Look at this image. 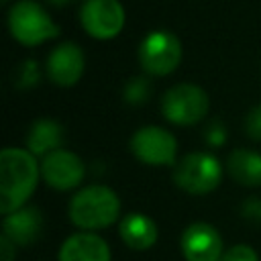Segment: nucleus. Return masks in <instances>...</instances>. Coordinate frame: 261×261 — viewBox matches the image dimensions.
<instances>
[{"mask_svg":"<svg viewBox=\"0 0 261 261\" xmlns=\"http://www.w3.org/2000/svg\"><path fill=\"white\" fill-rule=\"evenodd\" d=\"M245 133L253 141H261V104L253 106L245 116Z\"/></svg>","mask_w":261,"mask_h":261,"instance_id":"obj_21","label":"nucleus"},{"mask_svg":"<svg viewBox=\"0 0 261 261\" xmlns=\"http://www.w3.org/2000/svg\"><path fill=\"white\" fill-rule=\"evenodd\" d=\"M139 63L147 75H169L181 63V41L169 31H151L139 45Z\"/></svg>","mask_w":261,"mask_h":261,"instance_id":"obj_6","label":"nucleus"},{"mask_svg":"<svg viewBox=\"0 0 261 261\" xmlns=\"http://www.w3.org/2000/svg\"><path fill=\"white\" fill-rule=\"evenodd\" d=\"M8 31L24 47H37L59 35V27L35 0H18L8 10Z\"/></svg>","mask_w":261,"mask_h":261,"instance_id":"obj_4","label":"nucleus"},{"mask_svg":"<svg viewBox=\"0 0 261 261\" xmlns=\"http://www.w3.org/2000/svg\"><path fill=\"white\" fill-rule=\"evenodd\" d=\"M84 175H86V165L82 157L69 149L61 147L41 157V179L57 192H69L80 188Z\"/></svg>","mask_w":261,"mask_h":261,"instance_id":"obj_9","label":"nucleus"},{"mask_svg":"<svg viewBox=\"0 0 261 261\" xmlns=\"http://www.w3.org/2000/svg\"><path fill=\"white\" fill-rule=\"evenodd\" d=\"M151 98V82L145 75L130 77L122 88V100L128 106H141Z\"/></svg>","mask_w":261,"mask_h":261,"instance_id":"obj_17","label":"nucleus"},{"mask_svg":"<svg viewBox=\"0 0 261 261\" xmlns=\"http://www.w3.org/2000/svg\"><path fill=\"white\" fill-rule=\"evenodd\" d=\"M47 4H51V6H65V4H69L71 0H45Z\"/></svg>","mask_w":261,"mask_h":261,"instance_id":"obj_24","label":"nucleus"},{"mask_svg":"<svg viewBox=\"0 0 261 261\" xmlns=\"http://www.w3.org/2000/svg\"><path fill=\"white\" fill-rule=\"evenodd\" d=\"M110 245L90 230H80L69 234L57 253V261H110Z\"/></svg>","mask_w":261,"mask_h":261,"instance_id":"obj_12","label":"nucleus"},{"mask_svg":"<svg viewBox=\"0 0 261 261\" xmlns=\"http://www.w3.org/2000/svg\"><path fill=\"white\" fill-rule=\"evenodd\" d=\"M120 198L118 194L104 184H90L80 188L67 206L69 220L80 230L98 232L112 226L120 216Z\"/></svg>","mask_w":261,"mask_h":261,"instance_id":"obj_2","label":"nucleus"},{"mask_svg":"<svg viewBox=\"0 0 261 261\" xmlns=\"http://www.w3.org/2000/svg\"><path fill=\"white\" fill-rule=\"evenodd\" d=\"M118 234L122 243L133 251H147L159 239L155 220L143 212H128L118 222Z\"/></svg>","mask_w":261,"mask_h":261,"instance_id":"obj_14","label":"nucleus"},{"mask_svg":"<svg viewBox=\"0 0 261 261\" xmlns=\"http://www.w3.org/2000/svg\"><path fill=\"white\" fill-rule=\"evenodd\" d=\"M39 82H41L39 63H37L35 59H24V61L18 65V69H16V77H14L16 88L29 90V88H35Z\"/></svg>","mask_w":261,"mask_h":261,"instance_id":"obj_18","label":"nucleus"},{"mask_svg":"<svg viewBox=\"0 0 261 261\" xmlns=\"http://www.w3.org/2000/svg\"><path fill=\"white\" fill-rule=\"evenodd\" d=\"M63 126L53 118H39L29 126L27 133V147L35 157H45L63 145Z\"/></svg>","mask_w":261,"mask_h":261,"instance_id":"obj_16","label":"nucleus"},{"mask_svg":"<svg viewBox=\"0 0 261 261\" xmlns=\"http://www.w3.org/2000/svg\"><path fill=\"white\" fill-rule=\"evenodd\" d=\"M128 149L145 165L163 167L177 163V139L163 126L147 124L133 133L128 141Z\"/></svg>","mask_w":261,"mask_h":261,"instance_id":"obj_7","label":"nucleus"},{"mask_svg":"<svg viewBox=\"0 0 261 261\" xmlns=\"http://www.w3.org/2000/svg\"><path fill=\"white\" fill-rule=\"evenodd\" d=\"M210 98L204 88L196 84H175L165 90L161 98V114L167 122L177 126H192L206 118Z\"/></svg>","mask_w":261,"mask_h":261,"instance_id":"obj_5","label":"nucleus"},{"mask_svg":"<svg viewBox=\"0 0 261 261\" xmlns=\"http://www.w3.org/2000/svg\"><path fill=\"white\" fill-rule=\"evenodd\" d=\"M84 69H86L84 51L73 41H63V43L55 45L45 61L47 77L59 88L75 86L82 80Z\"/></svg>","mask_w":261,"mask_h":261,"instance_id":"obj_11","label":"nucleus"},{"mask_svg":"<svg viewBox=\"0 0 261 261\" xmlns=\"http://www.w3.org/2000/svg\"><path fill=\"white\" fill-rule=\"evenodd\" d=\"M226 128H224V124L220 122V120H212L208 126H206V130H204V141L210 145V147H222L224 143H226Z\"/></svg>","mask_w":261,"mask_h":261,"instance_id":"obj_20","label":"nucleus"},{"mask_svg":"<svg viewBox=\"0 0 261 261\" xmlns=\"http://www.w3.org/2000/svg\"><path fill=\"white\" fill-rule=\"evenodd\" d=\"M226 171L234 184L245 188L261 186V153L253 149H232L226 157Z\"/></svg>","mask_w":261,"mask_h":261,"instance_id":"obj_15","label":"nucleus"},{"mask_svg":"<svg viewBox=\"0 0 261 261\" xmlns=\"http://www.w3.org/2000/svg\"><path fill=\"white\" fill-rule=\"evenodd\" d=\"M220 261H259V255L257 251L251 247V245H245V243H237L232 247H228Z\"/></svg>","mask_w":261,"mask_h":261,"instance_id":"obj_19","label":"nucleus"},{"mask_svg":"<svg viewBox=\"0 0 261 261\" xmlns=\"http://www.w3.org/2000/svg\"><path fill=\"white\" fill-rule=\"evenodd\" d=\"M179 251L186 261H220L224 243L210 222H192L179 234Z\"/></svg>","mask_w":261,"mask_h":261,"instance_id":"obj_10","label":"nucleus"},{"mask_svg":"<svg viewBox=\"0 0 261 261\" xmlns=\"http://www.w3.org/2000/svg\"><path fill=\"white\" fill-rule=\"evenodd\" d=\"M224 175V167L216 155L208 151H192L173 165V184L192 196H206L214 192Z\"/></svg>","mask_w":261,"mask_h":261,"instance_id":"obj_3","label":"nucleus"},{"mask_svg":"<svg viewBox=\"0 0 261 261\" xmlns=\"http://www.w3.org/2000/svg\"><path fill=\"white\" fill-rule=\"evenodd\" d=\"M41 179V161L22 147L0 151V214L6 216L27 206Z\"/></svg>","mask_w":261,"mask_h":261,"instance_id":"obj_1","label":"nucleus"},{"mask_svg":"<svg viewBox=\"0 0 261 261\" xmlns=\"http://www.w3.org/2000/svg\"><path fill=\"white\" fill-rule=\"evenodd\" d=\"M126 14L118 0H86L80 8L82 29L98 41L114 39L124 27Z\"/></svg>","mask_w":261,"mask_h":261,"instance_id":"obj_8","label":"nucleus"},{"mask_svg":"<svg viewBox=\"0 0 261 261\" xmlns=\"http://www.w3.org/2000/svg\"><path fill=\"white\" fill-rule=\"evenodd\" d=\"M43 224L45 220L37 206H22L2 218V234L16 247H29L41 237Z\"/></svg>","mask_w":261,"mask_h":261,"instance_id":"obj_13","label":"nucleus"},{"mask_svg":"<svg viewBox=\"0 0 261 261\" xmlns=\"http://www.w3.org/2000/svg\"><path fill=\"white\" fill-rule=\"evenodd\" d=\"M14 255H16V245L6 234H0V261H14Z\"/></svg>","mask_w":261,"mask_h":261,"instance_id":"obj_23","label":"nucleus"},{"mask_svg":"<svg viewBox=\"0 0 261 261\" xmlns=\"http://www.w3.org/2000/svg\"><path fill=\"white\" fill-rule=\"evenodd\" d=\"M241 214L243 218L251 220V222H261V198L251 196L241 204Z\"/></svg>","mask_w":261,"mask_h":261,"instance_id":"obj_22","label":"nucleus"}]
</instances>
